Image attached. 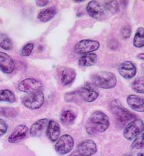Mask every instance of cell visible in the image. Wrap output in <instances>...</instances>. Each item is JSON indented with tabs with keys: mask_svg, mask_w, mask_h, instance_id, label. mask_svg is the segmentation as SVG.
<instances>
[{
	"mask_svg": "<svg viewBox=\"0 0 144 156\" xmlns=\"http://www.w3.org/2000/svg\"><path fill=\"white\" fill-rule=\"evenodd\" d=\"M110 127L108 115L102 111H95L92 114L86 124V130L89 134L102 133Z\"/></svg>",
	"mask_w": 144,
	"mask_h": 156,
	"instance_id": "6da1fadb",
	"label": "cell"
},
{
	"mask_svg": "<svg viewBox=\"0 0 144 156\" xmlns=\"http://www.w3.org/2000/svg\"><path fill=\"white\" fill-rule=\"evenodd\" d=\"M91 80L95 86L103 89L114 88L117 83L116 76L112 72L100 71L91 76Z\"/></svg>",
	"mask_w": 144,
	"mask_h": 156,
	"instance_id": "7a4b0ae2",
	"label": "cell"
},
{
	"mask_svg": "<svg viewBox=\"0 0 144 156\" xmlns=\"http://www.w3.org/2000/svg\"><path fill=\"white\" fill-rule=\"evenodd\" d=\"M112 113L116 115L118 120L122 124H126L134 119L135 115L124 108L118 100H113L110 104Z\"/></svg>",
	"mask_w": 144,
	"mask_h": 156,
	"instance_id": "3957f363",
	"label": "cell"
},
{
	"mask_svg": "<svg viewBox=\"0 0 144 156\" xmlns=\"http://www.w3.org/2000/svg\"><path fill=\"white\" fill-rule=\"evenodd\" d=\"M22 104L28 109H37L41 108L45 102V95L40 90L28 94L22 99Z\"/></svg>",
	"mask_w": 144,
	"mask_h": 156,
	"instance_id": "277c9868",
	"label": "cell"
},
{
	"mask_svg": "<svg viewBox=\"0 0 144 156\" xmlns=\"http://www.w3.org/2000/svg\"><path fill=\"white\" fill-rule=\"evenodd\" d=\"M144 130V123L139 119L131 121L124 128L123 136L128 140L134 139L138 135L142 133Z\"/></svg>",
	"mask_w": 144,
	"mask_h": 156,
	"instance_id": "5b68a950",
	"label": "cell"
},
{
	"mask_svg": "<svg viewBox=\"0 0 144 156\" xmlns=\"http://www.w3.org/2000/svg\"><path fill=\"white\" fill-rule=\"evenodd\" d=\"M74 140L69 135L59 137L55 144V149L59 155H65L72 151L74 147Z\"/></svg>",
	"mask_w": 144,
	"mask_h": 156,
	"instance_id": "8992f818",
	"label": "cell"
},
{
	"mask_svg": "<svg viewBox=\"0 0 144 156\" xmlns=\"http://www.w3.org/2000/svg\"><path fill=\"white\" fill-rule=\"evenodd\" d=\"M100 47V43L93 40H83L79 41L74 48L77 54H87L97 51Z\"/></svg>",
	"mask_w": 144,
	"mask_h": 156,
	"instance_id": "52a82bcc",
	"label": "cell"
},
{
	"mask_svg": "<svg viewBox=\"0 0 144 156\" xmlns=\"http://www.w3.org/2000/svg\"><path fill=\"white\" fill-rule=\"evenodd\" d=\"M41 81L34 78H27L22 81L18 85V89L24 93L30 94L40 90L43 87Z\"/></svg>",
	"mask_w": 144,
	"mask_h": 156,
	"instance_id": "ba28073f",
	"label": "cell"
},
{
	"mask_svg": "<svg viewBox=\"0 0 144 156\" xmlns=\"http://www.w3.org/2000/svg\"><path fill=\"white\" fill-rule=\"evenodd\" d=\"M78 94L85 101L89 103L95 101L99 95L98 90L90 83H87L81 87Z\"/></svg>",
	"mask_w": 144,
	"mask_h": 156,
	"instance_id": "9c48e42d",
	"label": "cell"
},
{
	"mask_svg": "<svg viewBox=\"0 0 144 156\" xmlns=\"http://www.w3.org/2000/svg\"><path fill=\"white\" fill-rule=\"evenodd\" d=\"M15 68V63L13 58L6 53L0 52V70L5 74H11Z\"/></svg>",
	"mask_w": 144,
	"mask_h": 156,
	"instance_id": "30bf717a",
	"label": "cell"
},
{
	"mask_svg": "<svg viewBox=\"0 0 144 156\" xmlns=\"http://www.w3.org/2000/svg\"><path fill=\"white\" fill-rule=\"evenodd\" d=\"M118 70L120 75L125 79H131L137 73V68L135 65L130 61L121 63L119 65Z\"/></svg>",
	"mask_w": 144,
	"mask_h": 156,
	"instance_id": "8fae6325",
	"label": "cell"
},
{
	"mask_svg": "<svg viewBox=\"0 0 144 156\" xmlns=\"http://www.w3.org/2000/svg\"><path fill=\"white\" fill-rule=\"evenodd\" d=\"M77 76L75 70L71 68L63 67L60 69L59 77L62 84L64 86L71 84L73 83Z\"/></svg>",
	"mask_w": 144,
	"mask_h": 156,
	"instance_id": "7c38bea8",
	"label": "cell"
},
{
	"mask_svg": "<svg viewBox=\"0 0 144 156\" xmlns=\"http://www.w3.org/2000/svg\"><path fill=\"white\" fill-rule=\"evenodd\" d=\"M97 145L91 140H87L81 142L78 146V151L81 156H91L96 153Z\"/></svg>",
	"mask_w": 144,
	"mask_h": 156,
	"instance_id": "4fadbf2b",
	"label": "cell"
},
{
	"mask_svg": "<svg viewBox=\"0 0 144 156\" xmlns=\"http://www.w3.org/2000/svg\"><path fill=\"white\" fill-rule=\"evenodd\" d=\"M86 11L91 17L95 19H101L105 14L103 6L97 1L90 2L87 5Z\"/></svg>",
	"mask_w": 144,
	"mask_h": 156,
	"instance_id": "5bb4252c",
	"label": "cell"
},
{
	"mask_svg": "<svg viewBox=\"0 0 144 156\" xmlns=\"http://www.w3.org/2000/svg\"><path fill=\"white\" fill-rule=\"evenodd\" d=\"M28 128L25 125L17 126L13 131L8 138V141L11 143H18L23 140L27 135Z\"/></svg>",
	"mask_w": 144,
	"mask_h": 156,
	"instance_id": "9a60e30c",
	"label": "cell"
},
{
	"mask_svg": "<svg viewBox=\"0 0 144 156\" xmlns=\"http://www.w3.org/2000/svg\"><path fill=\"white\" fill-rule=\"evenodd\" d=\"M127 103L132 110L139 112H144V97L130 95L127 98Z\"/></svg>",
	"mask_w": 144,
	"mask_h": 156,
	"instance_id": "2e32d148",
	"label": "cell"
},
{
	"mask_svg": "<svg viewBox=\"0 0 144 156\" xmlns=\"http://www.w3.org/2000/svg\"><path fill=\"white\" fill-rule=\"evenodd\" d=\"M49 120L41 119L33 124L30 129V135L33 137H38L41 135L46 127H48Z\"/></svg>",
	"mask_w": 144,
	"mask_h": 156,
	"instance_id": "e0dca14e",
	"label": "cell"
},
{
	"mask_svg": "<svg viewBox=\"0 0 144 156\" xmlns=\"http://www.w3.org/2000/svg\"><path fill=\"white\" fill-rule=\"evenodd\" d=\"M46 134L48 138L51 141H57L60 135V127L59 124L54 120L49 121L47 127Z\"/></svg>",
	"mask_w": 144,
	"mask_h": 156,
	"instance_id": "ac0fdd59",
	"label": "cell"
},
{
	"mask_svg": "<svg viewBox=\"0 0 144 156\" xmlns=\"http://www.w3.org/2000/svg\"><path fill=\"white\" fill-rule=\"evenodd\" d=\"M98 61V57L96 54L89 53L85 54L78 60V64L81 66L88 67L95 65Z\"/></svg>",
	"mask_w": 144,
	"mask_h": 156,
	"instance_id": "d6986e66",
	"label": "cell"
},
{
	"mask_svg": "<svg viewBox=\"0 0 144 156\" xmlns=\"http://www.w3.org/2000/svg\"><path fill=\"white\" fill-rule=\"evenodd\" d=\"M57 14V10L54 7L47 8L41 11L38 16L39 20L43 22H47L53 19Z\"/></svg>",
	"mask_w": 144,
	"mask_h": 156,
	"instance_id": "ffe728a7",
	"label": "cell"
},
{
	"mask_svg": "<svg viewBox=\"0 0 144 156\" xmlns=\"http://www.w3.org/2000/svg\"><path fill=\"white\" fill-rule=\"evenodd\" d=\"M76 119V114L71 110H66L62 112L60 115V121L65 126L70 125Z\"/></svg>",
	"mask_w": 144,
	"mask_h": 156,
	"instance_id": "44dd1931",
	"label": "cell"
},
{
	"mask_svg": "<svg viewBox=\"0 0 144 156\" xmlns=\"http://www.w3.org/2000/svg\"><path fill=\"white\" fill-rule=\"evenodd\" d=\"M133 45L137 48L144 47V28H139L133 39Z\"/></svg>",
	"mask_w": 144,
	"mask_h": 156,
	"instance_id": "7402d4cb",
	"label": "cell"
},
{
	"mask_svg": "<svg viewBox=\"0 0 144 156\" xmlns=\"http://www.w3.org/2000/svg\"><path fill=\"white\" fill-rule=\"evenodd\" d=\"M16 101V96L11 90L8 89L0 90V102L5 101L9 103H14Z\"/></svg>",
	"mask_w": 144,
	"mask_h": 156,
	"instance_id": "603a6c76",
	"label": "cell"
},
{
	"mask_svg": "<svg viewBox=\"0 0 144 156\" xmlns=\"http://www.w3.org/2000/svg\"><path fill=\"white\" fill-rule=\"evenodd\" d=\"M131 87L134 92L144 94V76L136 78L132 83Z\"/></svg>",
	"mask_w": 144,
	"mask_h": 156,
	"instance_id": "cb8c5ba5",
	"label": "cell"
},
{
	"mask_svg": "<svg viewBox=\"0 0 144 156\" xmlns=\"http://www.w3.org/2000/svg\"><path fill=\"white\" fill-rule=\"evenodd\" d=\"M131 149L134 151L144 149V133L138 135L134 140L131 145Z\"/></svg>",
	"mask_w": 144,
	"mask_h": 156,
	"instance_id": "d4e9b609",
	"label": "cell"
},
{
	"mask_svg": "<svg viewBox=\"0 0 144 156\" xmlns=\"http://www.w3.org/2000/svg\"><path fill=\"white\" fill-rule=\"evenodd\" d=\"M0 48L8 51L13 48V44L11 39L5 34L0 33Z\"/></svg>",
	"mask_w": 144,
	"mask_h": 156,
	"instance_id": "484cf974",
	"label": "cell"
},
{
	"mask_svg": "<svg viewBox=\"0 0 144 156\" xmlns=\"http://www.w3.org/2000/svg\"><path fill=\"white\" fill-rule=\"evenodd\" d=\"M105 9L112 13H115L118 10V3L117 1L105 2Z\"/></svg>",
	"mask_w": 144,
	"mask_h": 156,
	"instance_id": "4316f807",
	"label": "cell"
},
{
	"mask_svg": "<svg viewBox=\"0 0 144 156\" xmlns=\"http://www.w3.org/2000/svg\"><path fill=\"white\" fill-rule=\"evenodd\" d=\"M0 114L6 117H15L17 114V112L16 109L8 108H0Z\"/></svg>",
	"mask_w": 144,
	"mask_h": 156,
	"instance_id": "83f0119b",
	"label": "cell"
},
{
	"mask_svg": "<svg viewBox=\"0 0 144 156\" xmlns=\"http://www.w3.org/2000/svg\"><path fill=\"white\" fill-rule=\"evenodd\" d=\"M34 48V45L33 43H28L25 45L20 51V54L24 57L29 56Z\"/></svg>",
	"mask_w": 144,
	"mask_h": 156,
	"instance_id": "f1b7e54d",
	"label": "cell"
},
{
	"mask_svg": "<svg viewBox=\"0 0 144 156\" xmlns=\"http://www.w3.org/2000/svg\"><path fill=\"white\" fill-rule=\"evenodd\" d=\"M121 34L123 39H128L131 36V28L129 26L127 25L124 27L121 31Z\"/></svg>",
	"mask_w": 144,
	"mask_h": 156,
	"instance_id": "f546056e",
	"label": "cell"
},
{
	"mask_svg": "<svg viewBox=\"0 0 144 156\" xmlns=\"http://www.w3.org/2000/svg\"><path fill=\"white\" fill-rule=\"evenodd\" d=\"M8 124L2 119H0V137L3 136L8 130Z\"/></svg>",
	"mask_w": 144,
	"mask_h": 156,
	"instance_id": "4dcf8cb0",
	"label": "cell"
},
{
	"mask_svg": "<svg viewBox=\"0 0 144 156\" xmlns=\"http://www.w3.org/2000/svg\"><path fill=\"white\" fill-rule=\"evenodd\" d=\"M48 3H49V1H44V0H39V1L36 2V3H37V6L40 7L45 6L46 5H48Z\"/></svg>",
	"mask_w": 144,
	"mask_h": 156,
	"instance_id": "1f68e13d",
	"label": "cell"
},
{
	"mask_svg": "<svg viewBox=\"0 0 144 156\" xmlns=\"http://www.w3.org/2000/svg\"><path fill=\"white\" fill-rule=\"evenodd\" d=\"M137 57L140 59V60H144V53H142V54H140L137 55Z\"/></svg>",
	"mask_w": 144,
	"mask_h": 156,
	"instance_id": "d6a6232c",
	"label": "cell"
},
{
	"mask_svg": "<svg viewBox=\"0 0 144 156\" xmlns=\"http://www.w3.org/2000/svg\"><path fill=\"white\" fill-rule=\"evenodd\" d=\"M137 156H144V154L142 153H139L137 154Z\"/></svg>",
	"mask_w": 144,
	"mask_h": 156,
	"instance_id": "836d02e7",
	"label": "cell"
},
{
	"mask_svg": "<svg viewBox=\"0 0 144 156\" xmlns=\"http://www.w3.org/2000/svg\"><path fill=\"white\" fill-rule=\"evenodd\" d=\"M85 1H75V3H83V2H84Z\"/></svg>",
	"mask_w": 144,
	"mask_h": 156,
	"instance_id": "e575fe53",
	"label": "cell"
},
{
	"mask_svg": "<svg viewBox=\"0 0 144 156\" xmlns=\"http://www.w3.org/2000/svg\"><path fill=\"white\" fill-rule=\"evenodd\" d=\"M123 156H132V155H131V154H125V155H124Z\"/></svg>",
	"mask_w": 144,
	"mask_h": 156,
	"instance_id": "d590c367",
	"label": "cell"
}]
</instances>
